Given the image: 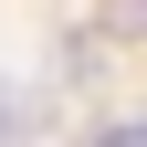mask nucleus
I'll return each instance as SVG.
<instances>
[{
    "label": "nucleus",
    "mask_w": 147,
    "mask_h": 147,
    "mask_svg": "<svg viewBox=\"0 0 147 147\" xmlns=\"http://www.w3.org/2000/svg\"><path fill=\"white\" fill-rule=\"evenodd\" d=\"M84 147H147V116H116V126H95Z\"/></svg>",
    "instance_id": "2"
},
{
    "label": "nucleus",
    "mask_w": 147,
    "mask_h": 147,
    "mask_svg": "<svg viewBox=\"0 0 147 147\" xmlns=\"http://www.w3.org/2000/svg\"><path fill=\"white\" fill-rule=\"evenodd\" d=\"M53 126V84H21V74H0V147H21Z\"/></svg>",
    "instance_id": "1"
}]
</instances>
